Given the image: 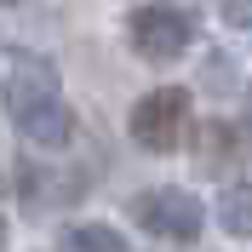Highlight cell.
Returning <instances> with one entry per match:
<instances>
[{
    "label": "cell",
    "instance_id": "8992f818",
    "mask_svg": "<svg viewBox=\"0 0 252 252\" xmlns=\"http://www.w3.org/2000/svg\"><path fill=\"white\" fill-rule=\"evenodd\" d=\"M218 223L229 229V235L252 241V184H235L218 195Z\"/></svg>",
    "mask_w": 252,
    "mask_h": 252
},
{
    "label": "cell",
    "instance_id": "277c9868",
    "mask_svg": "<svg viewBox=\"0 0 252 252\" xmlns=\"http://www.w3.org/2000/svg\"><path fill=\"white\" fill-rule=\"evenodd\" d=\"M189 40H195V17H189L184 6H138V12H132V46L149 63L184 58Z\"/></svg>",
    "mask_w": 252,
    "mask_h": 252
},
{
    "label": "cell",
    "instance_id": "3957f363",
    "mask_svg": "<svg viewBox=\"0 0 252 252\" xmlns=\"http://www.w3.org/2000/svg\"><path fill=\"white\" fill-rule=\"evenodd\" d=\"M132 218L149 229V235H160V241H195L206 229V206L189 195V189H149V195H138L132 201Z\"/></svg>",
    "mask_w": 252,
    "mask_h": 252
},
{
    "label": "cell",
    "instance_id": "ba28073f",
    "mask_svg": "<svg viewBox=\"0 0 252 252\" xmlns=\"http://www.w3.org/2000/svg\"><path fill=\"white\" fill-rule=\"evenodd\" d=\"M235 17H252V6H247V0H235Z\"/></svg>",
    "mask_w": 252,
    "mask_h": 252
},
{
    "label": "cell",
    "instance_id": "9c48e42d",
    "mask_svg": "<svg viewBox=\"0 0 252 252\" xmlns=\"http://www.w3.org/2000/svg\"><path fill=\"white\" fill-rule=\"evenodd\" d=\"M247 115H252V86H247Z\"/></svg>",
    "mask_w": 252,
    "mask_h": 252
},
{
    "label": "cell",
    "instance_id": "6da1fadb",
    "mask_svg": "<svg viewBox=\"0 0 252 252\" xmlns=\"http://www.w3.org/2000/svg\"><path fill=\"white\" fill-rule=\"evenodd\" d=\"M6 109H12L17 132L40 149H63V143L75 138V115L63 103L58 92V69L46 58H29V52H17L12 58V80H6Z\"/></svg>",
    "mask_w": 252,
    "mask_h": 252
},
{
    "label": "cell",
    "instance_id": "7a4b0ae2",
    "mask_svg": "<svg viewBox=\"0 0 252 252\" xmlns=\"http://www.w3.org/2000/svg\"><path fill=\"white\" fill-rule=\"evenodd\" d=\"M184 132H189V92L184 86H155L149 97L132 103V138H138L149 155L178 149Z\"/></svg>",
    "mask_w": 252,
    "mask_h": 252
},
{
    "label": "cell",
    "instance_id": "5b68a950",
    "mask_svg": "<svg viewBox=\"0 0 252 252\" xmlns=\"http://www.w3.org/2000/svg\"><path fill=\"white\" fill-rule=\"evenodd\" d=\"M63 252H126V235L115 223H69L63 229Z\"/></svg>",
    "mask_w": 252,
    "mask_h": 252
},
{
    "label": "cell",
    "instance_id": "52a82bcc",
    "mask_svg": "<svg viewBox=\"0 0 252 252\" xmlns=\"http://www.w3.org/2000/svg\"><path fill=\"white\" fill-rule=\"evenodd\" d=\"M229 155H241V132L235 126H223V121L201 126V160L206 166H212V160H229Z\"/></svg>",
    "mask_w": 252,
    "mask_h": 252
}]
</instances>
